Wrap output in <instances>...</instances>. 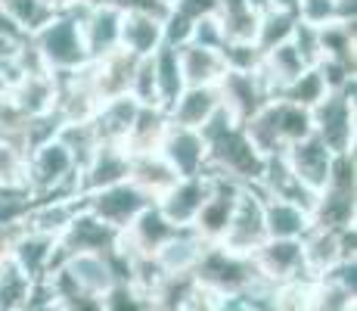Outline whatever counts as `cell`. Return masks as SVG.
<instances>
[{"label": "cell", "instance_id": "1", "mask_svg": "<svg viewBox=\"0 0 357 311\" xmlns=\"http://www.w3.org/2000/svg\"><path fill=\"white\" fill-rule=\"evenodd\" d=\"M199 134H202L205 153H208V165H205L208 175L230 178V181H236L243 187L258 181L267 156H261L258 150L252 147L243 124L233 122L224 106L199 128Z\"/></svg>", "mask_w": 357, "mask_h": 311}, {"label": "cell", "instance_id": "2", "mask_svg": "<svg viewBox=\"0 0 357 311\" xmlns=\"http://www.w3.org/2000/svg\"><path fill=\"white\" fill-rule=\"evenodd\" d=\"M193 280L205 293L211 296H233V293H271L277 287H271L252 265V255H236L221 243H208L202 252V259L193 268Z\"/></svg>", "mask_w": 357, "mask_h": 311}, {"label": "cell", "instance_id": "3", "mask_svg": "<svg viewBox=\"0 0 357 311\" xmlns=\"http://www.w3.org/2000/svg\"><path fill=\"white\" fill-rule=\"evenodd\" d=\"M81 13L84 10L56 13L44 29H38L29 38L31 50L38 53L40 66H44L50 75L75 72V68L91 62L87 47H84V34H81Z\"/></svg>", "mask_w": 357, "mask_h": 311}, {"label": "cell", "instance_id": "4", "mask_svg": "<svg viewBox=\"0 0 357 311\" xmlns=\"http://www.w3.org/2000/svg\"><path fill=\"white\" fill-rule=\"evenodd\" d=\"M25 184L31 187L34 199H53V196H81L78 193V162L63 143L53 140L40 143L29 153V168H25Z\"/></svg>", "mask_w": 357, "mask_h": 311}, {"label": "cell", "instance_id": "5", "mask_svg": "<svg viewBox=\"0 0 357 311\" xmlns=\"http://www.w3.org/2000/svg\"><path fill=\"white\" fill-rule=\"evenodd\" d=\"M354 87L357 81L342 91H329L311 109L314 137L329 153H351L354 150Z\"/></svg>", "mask_w": 357, "mask_h": 311}, {"label": "cell", "instance_id": "6", "mask_svg": "<svg viewBox=\"0 0 357 311\" xmlns=\"http://www.w3.org/2000/svg\"><path fill=\"white\" fill-rule=\"evenodd\" d=\"M267 240L264 231V196L255 184H245L236 193V203H233L227 231L221 237V246L230 249L236 255H252L255 249Z\"/></svg>", "mask_w": 357, "mask_h": 311}, {"label": "cell", "instance_id": "7", "mask_svg": "<svg viewBox=\"0 0 357 311\" xmlns=\"http://www.w3.org/2000/svg\"><path fill=\"white\" fill-rule=\"evenodd\" d=\"M81 199H84V209L91 212V215L106 221V224L115 227V231H125L143 209L153 205V196H146L140 187H134L130 181L102 187V190H93Z\"/></svg>", "mask_w": 357, "mask_h": 311}, {"label": "cell", "instance_id": "8", "mask_svg": "<svg viewBox=\"0 0 357 311\" xmlns=\"http://www.w3.org/2000/svg\"><path fill=\"white\" fill-rule=\"evenodd\" d=\"M121 240V231L109 227L106 221H100L97 215L81 205L78 215L68 221V227L56 237V255L59 265L68 259V255H81V252H112Z\"/></svg>", "mask_w": 357, "mask_h": 311}, {"label": "cell", "instance_id": "9", "mask_svg": "<svg viewBox=\"0 0 357 311\" xmlns=\"http://www.w3.org/2000/svg\"><path fill=\"white\" fill-rule=\"evenodd\" d=\"M211 190H215V178H211L208 171L193 175V178H177V181L155 199V205H159V212L174 227H193L196 215L202 212V205L208 203Z\"/></svg>", "mask_w": 357, "mask_h": 311}, {"label": "cell", "instance_id": "10", "mask_svg": "<svg viewBox=\"0 0 357 311\" xmlns=\"http://www.w3.org/2000/svg\"><path fill=\"white\" fill-rule=\"evenodd\" d=\"M252 265L271 287H286V283L311 280L305 271V255H301V240H264L252 252Z\"/></svg>", "mask_w": 357, "mask_h": 311}, {"label": "cell", "instance_id": "11", "mask_svg": "<svg viewBox=\"0 0 357 311\" xmlns=\"http://www.w3.org/2000/svg\"><path fill=\"white\" fill-rule=\"evenodd\" d=\"M218 94H221V106L227 109V115L239 124H245L273 100L271 87L258 72H227L218 85Z\"/></svg>", "mask_w": 357, "mask_h": 311}, {"label": "cell", "instance_id": "12", "mask_svg": "<svg viewBox=\"0 0 357 311\" xmlns=\"http://www.w3.org/2000/svg\"><path fill=\"white\" fill-rule=\"evenodd\" d=\"M130 175V153L125 147H115V143H100L91 153L84 165L78 168V193L87 196L93 190H102V187H112L128 181Z\"/></svg>", "mask_w": 357, "mask_h": 311}, {"label": "cell", "instance_id": "13", "mask_svg": "<svg viewBox=\"0 0 357 311\" xmlns=\"http://www.w3.org/2000/svg\"><path fill=\"white\" fill-rule=\"evenodd\" d=\"M162 159L171 165L177 178H193L202 175L205 165H208V153H205V140L196 128H177V124H168L159 147Z\"/></svg>", "mask_w": 357, "mask_h": 311}, {"label": "cell", "instance_id": "14", "mask_svg": "<svg viewBox=\"0 0 357 311\" xmlns=\"http://www.w3.org/2000/svg\"><path fill=\"white\" fill-rule=\"evenodd\" d=\"M10 259L16 261L34 283L47 280L59 268L56 237H47V233L22 227V231L16 233V240H13V246H10Z\"/></svg>", "mask_w": 357, "mask_h": 311}, {"label": "cell", "instance_id": "15", "mask_svg": "<svg viewBox=\"0 0 357 311\" xmlns=\"http://www.w3.org/2000/svg\"><path fill=\"white\" fill-rule=\"evenodd\" d=\"M211 178H215V190H211L208 203L202 205V212L196 215L190 231H193L202 243H221L224 231H227L230 212H233V203H236V193L243 190V184L230 181V178H221V175H211Z\"/></svg>", "mask_w": 357, "mask_h": 311}, {"label": "cell", "instance_id": "16", "mask_svg": "<svg viewBox=\"0 0 357 311\" xmlns=\"http://www.w3.org/2000/svg\"><path fill=\"white\" fill-rule=\"evenodd\" d=\"M333 156L335 153H329V150L314 134L283 150V159H286V165L292 168V175L298 178V181L305 184L314 196H317V193L326 187V181H329V165H333Z\"/></svg>", "mask_w": 357, "mask_h": 311}, {"label": "cell", "instance_id": "17", "mask_svg": "<svg viewBox=\"0 0 357 311\" xmlns=\"http://www.w3.org/2000/svg\"><path fill=\"white\" fill-rule=\"evenodd\" d=\"M177 231H183V227H174L168 218L159 212V205H149V209H143L140 215H137L130 224L121 231V240L119 246L128 249V252H143V255H155L159 249L168 243L171 237H174Z\"/></svg>", "mask_w": 357, "mask_h": 311}, {"label": "cell", "instance_id": "18", "mask_svg": "<svg viewBox=\"0 0 357 311\" xmlns=\"http://www.w3.org/2000/svg\"><path fill=\"white\" fill-rule=\"evenodd\" d=\"M81 34H84V47L87 57L100 59L106 53L119 50L121 41V10L115 3H100V6H87L81 13Z\"/></svg>", "mask_w": 357, "mask_h": 311}, {"label": "cell", "instance_id": "19", "mask_svg": "<svg viewBox=\"0 0 357 311\" xmlns=\"http://www.w3.org/2000/svg\"><path fill=\"white\" fill-rule=\"evenodd\" d=\"M177 59H181V72L187 87H218L221 78L227 75L221 50L202 47L196 41H187V44L177 47Z\"/></svg>", "mask_w": 357, "mask_h": 311}, {"label": "cell", "instance_id": "20", "mask_svg": "<svg viewBox=\"0 0 357 311\" xmlns=\"http://www.w3.org/2000/svg\"><path fill=\"white\" fill-rule=\"evenodd\" d=\"M6 91L29 119L53 113V103H56V81L50 72H22L6 85Z\"/></svg>", "mask_w": 357, "mask_h": 311}, {"label": "cell", "instance_id": "21", "mask_svg": "<svg viewBox=\"0 0 357 311\" xmlns=\"http://www.w3.org/2000/svg\"><path fill=\"white\" fill-rule=\"evenodd\" d=\"M301 255H305V271L311 280L329 274L339 261H351L342 255L339 231H329V227H317V224H311V231L301 237Z\"/></svg>", "mask_w": 357, "mask_h": 311}, {"label": "cell", "instance_id": "22", "mask_svg": "<svg viewBox=\"0 0 357 311\" xmlns=\"http://www.w3.org/2000/svg\"><path fill=\"white\" fill-rule=\"evenodd\" d=\"M218 109H221V94H218V87H183V94L177 96L165 113H168V122L177 124V128L199 131Z\"/></svg>", "mask_w": 357, "mask_h": 311}, {"label": "cell", "instance_id": "23", "mask_svg": "<svg viewBox=\"0 0 357 311\" xmlns=\"http://www.w3.org/2000/svg\"><path fill=\"white\" fill-rule=\"evenodd\" d=\"M137 109H140V103H134L130 96H115V100L100 103V109L93 113V119H91L97 140L100 143H115V147H125Z\"/></svg>", "mask_w": 357, "mask_h": 311}, {"label": "cell", "instance_id": "24", "mask_svg": "<svg viewBox=\"0 0 357 311\" xmlns=\"http://www.w3.org/2000/svg\"><path fill=\"white\" fill-rule=\"evenodd\" d=\"M63 271L72 277V283L78 289L91 296H102L109 287L115 283L112 265H109V252H81V255H68L63 261Z\"/></svg>", "mask_w": 357, "mask_h": 311}, {"label": "cell", "instance_id": "25", "mask_svg": "<svg viewBox=\"0 0 357 311\" xmlns=\"http://www.w3.org/2000/svg\"><path fill=\"white\" fill-rule=\"evenodd\" d=\"M264 196V193H261ZM311 212L286 199L264 196V231L267 240H301L311 231Z\"/></svg>", "mask_w": 357, "mask_h": 311}, {"label": "cell", "instance_id": "26", "mask_svg": "<svg viewBox=\"0 0 357 311\" xmlns=\"http://www.w3.org/2000/svg\"><path fill=\"white\" fill-rule=\"evenodd\" d=\"M84 205L81 196H53V199H38L31 205L29 218H25V227L38 233H47V237H59V233L68 227V221L78 215V209Z\"/></svg>", "mask_w": 357, "mask_h": 311}, {"label": "cell", "instance_id": "27", "mask_svg": "<svg viewBox=\"0 0 357 311\" xmlns=\"http://www.w3.org/2000/svg\"><path fill=\"white\" fill-rule=\"evenodd\" d=\"M165 44L162 38V19L137 16V13H121V41L119 47L137 59L153 57Z\"/></svg>", "mask_w": 357, "mask_h": 311}, {"label": "cell", "instance_id": "28", "mask_svg": "<svg viewBox=\"0 0 357 311\" xmlns=\"http://www.w3.org/2000/svg\"><path fill=\"white\" fill-rule=\"evenodd\" d=\"M128 181L140 187L146 196H153V203L177 181V175L171 171V165L162 159V153H130V175Z\"/></svg>", "mask_w": 357, "mask_h": 311}, {"label": "cell", "instance_id": "29", "mask_svg": "<svg viewBox=\"0 0 357 311\" xmlns=\"http://www.w3.org/2000/svg\"><path fill=\"white\" fill-rule=\"evenodd\" d=\"M205 246L208 243H202L190 227H183V231H177L174 237L155 252V261H159V268L165 274H193V268H196V261L202 259Z\"/></svg>", "mask_w": 357, "mask_h": 311}, {"label": "cell", "instance_id": "30", "mask_svg": "<svg viewBox=\"0 0 357 311\" xmlns=\"http://www.w3.org/2000/svg\"><path fill=\"white\" fill-rule=\"evenodd\" d=\"M168 113L162 106H140L130 124V134L125 140L128 153H155L162 147V137L168 131Z\"/></svg>", "mask_w": 357, "mask_h": 311}, {"label": "cell", "instance_id": "31", "mask_svg": "<svg viewBox=\"0 0 357 311\" xmlns=\"http://www.w3.org/2000/svg\"><path fill=\"white\" fill-rule=\"evenodd\" d=\"M305 68H307L305 59L298 57V50H295L292 44H280V47H273V50L264 53L258 75L264 78V85L271 87V94L280 96V91H283L286 85H292Z\"/></svg>", "mask_w": 357, "mask_h": 311}, {"label": "cell", "instance_id": "32", "mask_svg": "<svg viewBox=\"0 0 357 311\" xmlns=\"http://www.w3.org/2000/svg\"><path fill=\"white\" fill-rule=\"evenodd\" d=\"M357 215V193H342V190H320L311 205V221L317 227L329 231H342V227L354 224Z\"/></svg>", "mask_w": 357, "mask_h": 311}, {"label": "cell", "instance_id": "33", "mask_svg": "<svg viewBox=\"0 0 357 311\" xmlns=\"http://www.w3.org/2000/svg\"><path fill=\"white\" fill-rule=\"evenodd\" d=\"M271 115H273V128H277V137H280V143H283V150L314 134L311 109L298 106V103L280 100L277 96V100H271Z\"/></svg>", "mask_w": 357, "mask_h": 311}, {"label": "cell", "instance_id": "34", "mask_svg": "<svg viewBox=\"0 0 357 311\" xmlns=\"http://www.w3.org/2000/svg\"><path fill=\"white\" fill-rule=\"evenodd\" d=\"M153 72H155V91H159V106L168 109L187 87L181 72V59H177V47L162 44L153 53Z\"/></svg>", "mask_w": 357, "mask_h": 311}, {"label": "cell", "instance_id": "35", "mask_svg": "<svg viewBox=\"0 0 357 311\" xmlns=\"http://www.w3.org/2000/svg\"><path fill=\"white\" fill-rule=\"evenodd\" d=\"M34 296V280L10 255L0 259V311H16L22 305H29Z\"/></svg>", "mask_w": 357, "mask_h": 311}, {"label": "cell", "instance_id": "36", "mask_svg": "<svg viewBox=\"0 0 357 311\" xmlns=\"http://www.w3.org/2000/svg\"><path fill=\"white\" fill-rule=\"evenodd\" d=\"M295 22L298 16L295 13H286V10H261L258 16V29H255V47L261 53L273 50L280 44H289L292 41V31H295Z\"/></svg>", "mask_w": 357, "mask_h": 311}, {"label": "cell", "instance_id": "37", "mask_svg": "<svg viewBox=\"0 0 357 311\" xmlns=\"http://www.w3.org/2000/svg\"><path fill=\"white\" fill-rule=\"evenodd\" d=\"M0 6H3L6 16L13 19V25L25 34V41H29L38 29H44V25L56 16L44 0H0Z\"/></svg>", "mask_w": 357, "mask_h": 311}, {"label": "cell", "instance_id": "38", "mask_svg": "<svg viewBox=\"0 0 357 311\" xmlns=\"http://www.w3.org/2000/svg\"><path fill=\"white\" fill-rule=\"evenodd\" d=\"M326 94L329 91H326L324 75L317 72V66H307L292 85H286L283 91H280V100H289V103H298V106H305V109H314ZM273 100H277V96H273Z\"/></svg>", "mask_w": 357, "mask_h": 311}, {"label": "cell", "instance_id": "39", "mask_svg": "<svg viewBox=\"0 0 357 311\" xmlns=\"http://www.w3.org/2000/svg\"><path fill=\"white\" fill-rule=\"evenodd\" d=\"M34 203L38 199L29 184L0 187V227H22Z\"/></svg>", "mask_w": 357, "mask_h": 311}, {"label": "cell", "instance_id": "40", "mask_svg": "<svg viewBox=\"0 0 357 311\" xmlns=\"http://www.w3.org/2000/svg\"><path fill=\"white\" fill-rule=\"evenodd\" d=\"M56 140L72 153V159L78 162V168L91 159V153L100 147L97 134H93V124L91 122H63L56 131Z\"/></svg>", "mask_w": 357, "mask_h": 311}, {"label": "cell", "instance_id": "41", "mask_svg": "<svg viewBox=\"0 0 357 311\" xmlns=\"http://www.w3.org/2000/svg\"><path fill=\"white\" fill-rule=\"evenodd\" d=\"M102 311H155L153 296L137 289L134 283H112L106 293L100 296Z\"/></svg>", "mask_w": 357, "mask_h": 311}, {"label": "cell", "instance_id": "42", "mask_svg": "<svg viewBox=\"0 0 357 311\" xmlns=\"http://www.w3.org/2000/svg\"><path fill=\"white\" fill-rule=\"evenodd\" d=\"M25 168H29V150L10 137H0V187L25 184Z\"/></svg>", "mask_w": 357, "mask_h": 311}, {"label": "cell", "instance_id": "43", "mask_svg": "<svg viewBox=\"0 0 357 311\" xmlns=\"http://www.w3.org/2000/svg\"><path fill=\"white\" fill-rule=\"evenodd\" d=\"M221 57L227 72H258L264 53L255 47V41H224Z\"/></svg>", "mask_w": 357, "mask_h": 311}, {"label": "cell", "instance_id": "44", "mask_svg": "<svg viewBox=\"0 0 357 311\" xmlns=\"http://www.w3.org/2000/svg\"><path fill=\"white\" fill-rule=\"evenodd\" d=\"M128 96L140 106H159V91H155V72H153V57L137 59L134 78H130Z\"/></svg>", "mask_w": 357, "mask_h": 311}, {"label": "cell", "instance_id": "45", "mask_svg": "<svg viewBox=\"0 0 357 311\" xmlns=\"http://www.w3.org/2000/svg\"><path fill=\"white\" fill-rule=\"evenodd\" d=\"M289 44L298 50V57L305 59V66H317L320 62V29L307 22H295L292 41Z\"/></svg>", "mask_w": 357, "mask_h": 311}, {"label": "cell", "instance_id": "46", "mask_svg": "<svg viewBox=\"0 0 357 311\" xmlns=\"http://www.w3.org/2000/svg\"><path fill=\"white\" fill-rule=\"evenodd\" d=\"M295 16H298V22L317 25V29L333 25L335 22V0H298Z\"/></svg>", "mask_w": 357, "mask_h": 311}, {"label": "cell", "instance_id": "47", "mask_svg": "<svg viewBox=\"0 0 357 311\" xmlns=\"http://www.w3.org/2000/svg\"><path fill=\"white\" fill-rule=\"evenodd\" d=\"M171 10L177 13V16H183L187 22H199V19H208V16H218V10H221V0H174L171 3Z\"/></svg>", "mask_w": 357, "mask_h": 311}, {"label": "cell", "instance_id": "48", "mask_svg": "<svg viewBox=\"0 0 357 311\" xmlns=\"http://www.w3.org/2000/svg\"><path fill=\"white\" fill-rule=\"evenodd\" d=\"M121 13H137V16H153V19H165L171 6L165 0H112Z\"/></svg>", "mask_w": 357, "mask_h": 311}, {"label": "cell", "instance_id": "49", "mask_svg": "<svg viewBox=\"0 0 357 311\" xmlns=\"http://www.w3.org/2000/svg\"><path fill=\"white\" fill-rule=\"evenodd\" d=\"M22 44L25 41H13V38H3V34H0V68L13 66V59H16V53Z\"/></svg>", "mask_w": 357, "mask_h": 311}, {"label": "cell", "instance_id": "50", "mask_svg": "<svg viewBox=\"0 0 357 311\" xmlns=\"http://www.w3.org/2000/svg\"><path fill=\"white\" fill-rule=\"evenodd\" d=\"M0 34H3V38H13V41H25V34L13 25V19L6 16L3 6H0Z\"/></svg>", "mask_w": 357, "mask_h": 311}, {"label": "cell", "instance_id": "51", "mask_svg": "<svg viewBox=\"0 0 357 311\" xmlns=\"http://www.w3.org/2000/svg\"><path fill=\"white\" fill-rule=\"evenodd\" d=\"M47 6H50L53 13H68V10H84L81 6V0H44Z\"/></svg>", "mask_w": 357, "mask_h": 311}, {"label": "cell", "instance_id": "52", "mask_svg": "<svg viewBox=\"0 0 357 311\" xmlns=\"http://www.w3.org/2000/svg\"><path fill=\"white\" fill-rule=\"evenodd\" d=\"M298 0H264V10H286V13H295Z\"/></svg>", "mask_w": 357, "mask_h": 311}, {"label": "cell", "instance_id": "53", "mask_svg": "<svg viewBox=\"0 0 357 311\" xmlns=\"http://www.w3.org/2000/svg\"><path fill=\"white\" fill-rule=\"evenodd\" d=\"M0 91H6V75H3V68H0Z\"/></svg>", "mask_w": 357, "mask_h": 311}, {"label": "cell", "instance_id": "54", "mask_svg": "<svg viewBox=\"0 0 357 311\" xmlns=\"http://www.w3.org/2000/svg\"><path fill=\"white\" fill-rule=\"evenodd\" d=\"M165 3H168V6H171V3H174V0H165Z\"/></svg>", "mask_w": 357, "mask_h": 311}]
</instances>
